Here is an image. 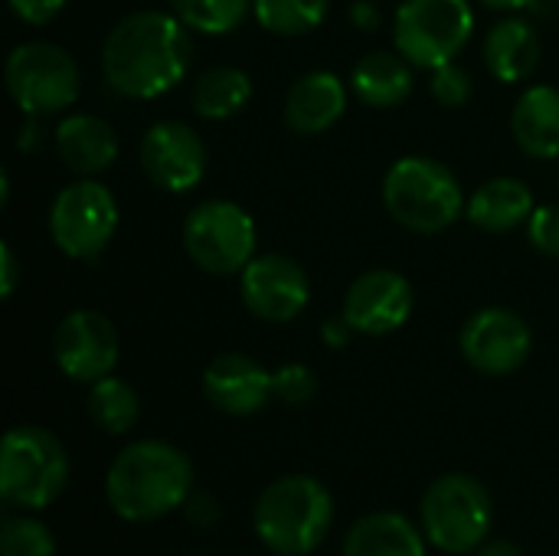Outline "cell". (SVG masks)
Segmentation results:
<instances>
[{
	"label": "cell",
	"instance_id": "38",
	"mask_svg": "<svg viewBox=\"0 0 559 556\" xmlns=\"http://www.w3.org/2000/svg\"><path fill=\"white\" fill-rule=\"evenodd\" d=\"M39 118H33V115H26V125H23V138H20V147L23 151H33L36 147V141H39V125H36Z\"/></svg>",
	"mask_w": 559,
	"mask_h": 556
},
{
	"label": "cell",
	"instance_id": "1",
	"mask_svg": "<svg viewBox=\"0 0 559 556\" xmlns=\"http://www.w3.org/2000/svg\"><path fill=\"white\" fill-rule=\"evenodd\" d=\"M190 56V26L174 10H134L108 29L102 72L118 95L147 102L183 82Z\"/></svg>",
	"mask_w": 559,
	"mask_h": 556
},
{
	"label": "cell",
	"instance_id": "22",
	"mask_svg": "<svg viewBox=\"0 0 559 556\" xmlns=\"http://www.w3.org/2000/svg\"><path fill=\"white\" fill-rule=\"evenodd\" d=\"M350 88L370 108H396L413 95V62L400 52H367L350 72Z\"/></svg>",
	"mask_w": 559,
	"mask_h": 556
},
{
	"label": "cell",
	"instance_id": "31",
	"mask_svg": "<svg viewBox=\"0 0 559 556\" xmlns=\"http://www.w3.org/2000/svg\"><path fill=\"white\" fill-rule=\"evenodd\" d=\"M527 236H531V246L550 259H559V206L557 203H547V206H537L527 220Z\"/></svg>",
	"mask_w": 559,
	"mask_h": 556
},
{
	"label": "cell",
	"instance_id": "37",
	"mask_svg": "<svg viewBox=\"0 0 559 556\" xmlns=\"http://www.w3.org/2000/svg\"><path fill=\"white\" fill-rule=\"evenodd\" d=\"M475 556H527L518 544H511V541H485L481 547H478V554Z\"/></svg>",
	"mask_w": 559,
	"mask_h": 556
},
{
	"label": "cell",
	"instance_id": "9",
	"mask_svg": "<svg viewBox=\"0 0 559 556\" xmlns=\"http://www.w3.org/2000/svg\"><path fill=\"white\" fill-rule=\"evenodd\" d=\"M183 252L200 272L242 275L255 259V223L233 200H203L183 220Z\"/></svg>",
	"mask_w": 559,
	"mask_h": 556
},
{
	"label": "cell",
	"instance_id": "13",
	"mask_svg": "<svg viewBox=\"0 0 559 556\" xmlns=\"http://www.w3.org/2000/svg\"><path fill=\"white\" fill-rule=\"evenodd\" d=\"M239 292L249 315L269 324H288L308 308L311 282L295 259L282 252H265L242 269Z\"/></svg>",
	"mask_w": 559,
	"mask_h": 556
},
{
	"label": "cell",
	"instance_id": "10",
	"mask_svg": "<svg viewBox=\"0 0 559 556\" xmlns=\"http://www.w3.org/2000/svg\"><path fill=\"white\" fill-rule=\"evenodd\" d=\"M118 233V200L115 193L92 180L79 177L62 187L49 206V236L56 249L75 262H95Z\"/></svg>",
	"mask_w": 559,
	"mask_h": 556
},
{
	"label": "cell",
	"instance_id": "24",
	"mask_svg": "<svg viewBox=\"0 0 559 556\" xmlns=\"http://www.w3.org/2000/svg\"><path fill=\"white\" fill-rule=\"evenodd\" d=\"M252 102V79L246 69L236 66H213L206 69L190 92V105L206 121H226L239 115Z\"/></svg>",
	"mask_w": 559,
	"mask_h": 556
},
{
	"label": "cell",
	"instance_id": "32",
	"mask_svg": "<svg viewBox=\"0 0 559 556\" xmlns=\"http://www.w3.org/2000/svg\"><path fill=\"white\" fill-rule=\"evenodd\" d=\"M13 16L20 23H29V26H43L49 20H56L66 7V0H7Z\"/></svg>",
	"mask_w": 559,
	"mask_h": 556
},
{
	"label": "cell",
	"instance_id": "6",
	"mask_svg": "<svg viewBox=\"0 0 559 556\" xmlns=\"http://www.w3.org/2000/svg\"><path fill=\"white\" fill-rule=\"evenodd\" d=\"M495 521V505L488 488L462 472L436 478L419 505V524L432 547L452 556L478 551Z\"/></svg>",
	"mask_w": 559,
	"mask_h": 556
},
{
	"label": "cell",
	"instance_id": "5",
	"mask_svg": "<svg viewBox=\"0 0 559 556\" xmlns=\"http://www.w3.org/2000/svg\"><path fill=\"white\" fill-rule=\"evenodd\" d=\"M69 485V452L43 426H16L3 436L0 498L20 511L49 508Z\"/></svg>",
	"mask_w": 559,
	"mask_h": 556
},
{
	"label": "cell",
	"instance_id": "35",
	"mask_svg": "<svg viewBox=\"0 0 559 556\" xmlns=\"http://www.w3.org/2000/svg\"><path fill=\"white\" fill-rule=\"evenodd\" d=\"M354 334H357V331L347 324V318H344V315L328 318V321L321 324V338H324V344H328V347H347Z\"/></svg>",
	"mask_w": 559,
	"mask_h": 556
},
{
	"label": "cell",
	"instance_id": "18",
	"mask_svg": "<svg viewBox=\"0 0 559 556\" xmlns=\"http://www.w3.org/2000/svg\"><path fill=\"white\" fill-rule=\"evenodd\" d=\"M52 144L59 161L79 177H95L118 161V134L98 115H85V111L66 115L56 125Z\"/></svg>",
	"mask_w": 559,
	"mask_h": 556
},
{
	"label": "cell",
	"instance_id": "30",
	"mask_svg": "<svg viewBox=\"0 0 559 556\" xmlns=\"http://www.w3.org/2000/svg\"><path fill=\"white\" fill-rule=\"evenodd\" d=\"M429 88H432V98L439 105H445V108H462L472 98V92H475L472 75L459 62H445V66L432 69Z\"/></svg>",
	"mask_w": 559,
	"mask_h": 556
},
{
	"label": "cell",
	"instance_id": "14",
	"mask_svg": "<svg viewBox=\"0 0 559 556\" xmlns=\"http://www.w3.org/2000/svg\"><path fill=\"white\" fill-rule=\"evenodd\" d=\"M141 170L167 193H187L206 177V144L183 121H157L144 131L138 147Z\"/></svg>",
	"mask_w": 559,
	"mask_h": 556
},
{
	"label": "cell",
	"instance_id": "26",
	"mask_svg": "<svg viewBox=\"0 0 559 556\" xmlns=\"http://www.w3.org/2000/svg\"><path fill=\"white\" fill-rule=\"evenodd\" d=\"M331 0H252V16L275 36H305L324 23Z\"/></svg>",
	"mask_w": 559,
	"mask_h": 556
},
{
	"label": "cell",
	"instance_id": "19",
	"mask_svg": "<svg viewBox=\"0 0 559 556\" xmlns=\"http://www.w3.org/2000/svg\"><path fill=\"white\" fill-rule=\"evenodd\" d=\"M511 134L518 147L537 161L559 157V88L531 85L511 111Z\"/></svg>",
	"mask_w": 559,
	"mask_h": 556
},
{
	"label": "cell",
	"instance_id": "25",
	"mask_svg": "<svg viewBox=\"0 0 559 556\" xmlns=\"http://www.w3.org/2000/svg\"><path fill=\"white\" fill-rule=\"evenodd\" d=\"M88 419L95 429L108 433V436H124L138 426L141 416V400L134 393V387L121 377H102L98 383H92L88 400H85Z\"/></svg>",
	"mask_w": 559,
	"mask_h": 556
},
{
	"label": "cell",
	"instance_id": "29",
	"mask_svg": "<svg viewBox=\"0 0 559 556\" xmlns=\"http://www.w3.org/2000/svg\"><path fill=\"white\" fill-rule=\"evenodd\" d=\"M314 390H318V380H314V374L305 364H285V367H278L272 374V393L285 406H305V403H311Z\"/></svg>",
	"mask_w": 559,
	"mask_h": 556
},
{
	"label": "cell",
	"instance_id": "11",
	"mask_svg": "<svg viewBox=\"0 0 559 556\" xmlns=\"http://www.w3.org/2000/svg\"><path fill=\"white\" fill-rule=\"evenodd\" d=\"M534 334L527 321L511 308H481L472 315L459 334V351L465 364L485 377H508L521 370L531 357Z\"/></svg>",
	"mask_w": 559,
	"mask_h": 556
},
{
	"label": "cell",
	"instance_id": "39",
	"mask_svg": "<svg viewBox=\"0 0 559 556\" xmlns=\"http://www.w3.org/2000/svg\"><path fill=\"white\" fill-rule=\"evenodd\" d=\"M481 3H488L491 10H524L537 0H481Z\"/></svg>",
	"mask_w": 559,
	"mask_h": 556
},
{
	"label": "cell",
	"instance_id": "3",
	"mask_svg": "<svg viewBox=\"0 0 559 556\" xmlns=\"http://www.w3.org/2000/svg\"><path fill=\"white\" fill-rule=\"evenodd\" d=\"M252 528L275 556H311L334 528V498L311 475H285L259 495Z\"/></svg>",
	"mask_w": 559,
	"mask_h": 556
},
{
	"label": "cell",
	"instance_id": "17",
	"mask_svg": "<svg viewBox=\"0 0 559 556\" xmlns=\"http://www.w3.org/2000/svg\"><path fill=\"white\" fill-rule=\"evenodd\" d=\"M344 111H347V88L328 69L305 72L301 79L292 82L285 95V125L295 134H308V138L324 134L344 118Z\"/></svg>",
	"mask_w": 559,
	"mask_h": 556
},
{
	"label": "cell",
	"instance_id": "23",
	"mask_svg": "<svg viewBox=\"0 0 559 556\" xmlns=\"http://www.w3.org/2000/svg\"><path fill=\"white\" fill-rule=\"evenodd\" d=\"M540 62V36L527 20L508 16L485 39V66L498 82H524Z\"/></svg>",
	"mask_w": 559,
	"mask_h": 556
},
{
	"label": "cell",
	"instance_id": "28",
	"mask_svg": "<svg viewBox=\"0 0 559 556\" xmlns=\"http://www.w3.org/2000/svg\"><path fill=\"white\" fill-rule=\"evenodd\" d=\"M0 556H56V537L43 521L10 514L0 524Z\"/></svg>",
	"mask_w": 559,
	"mask_h": 556
},
{
	"label": "cell",
	"instance_id": "34",
	"mask_svg": "<svg viewBox=\"0 0 559 556\" xmlns=\"http://www.w3.org/2000/svg\"><path fill=\"white\" fill-rule=\"evenodd\" d=\"M20 285V259L10 242H0V295L10 298Z\"/></svg>",
	"mask_w": 559,
	"mask_h": 556
},
{
	"label": "cell",
	"instance_id": "12",
	"mask_svg": "<svg viewBox=\"0 0 559 556\" xmlns=\"http://www.w3.org/2000/svg\"><path fill=\"white\" fill-rule=\"evenodd\" d=\"M118 331L95 308L69 311L52 334V360L75 383H98L118 367Z\"/></svg>",
	"mask_w": 559,
	"mask_h": 556
},
{
	"label": "cell",
	"instance_id": "16",
	"mask_svg": "<svg viewBox=\"0 0 559 556\" xmlns=\"http://www.w3.org/2000/svg\"><path fill=\"white\" fill-rule=\"evenodd\" d=\"M203 397L226 416H252L275 400L272 374L246 354H219L203 370Z\"/></svg>",
	"mask_w": 559,
	"mask_h": 556
},
{
	"label": "cell",
	"instance_id": "33",
	"mask_svg": "<svg viewBox=\"0 0 559 556\" xmlns=\"http://www.w3.org/2000/svg\"><path fill=\"white\" fill-rule=\"evenodd\" d=\"M183 514L193 528H216L223 521V505L213 495H190L183 505Z\"/></svg>",
	"mask_w": 559,
	"mask_h": 556
},
{
	"label": "cell",
	"instance_id": "8",
	"mask_svg": "<svg viewBox=\"0 0 559 556\" xmlns=\"http://www.w3.org/2000/svg\"><path fill=\"white\" fill-rule=\"evenodd\" d=\"M475 13L468 0H406L393 20V46L419 69L455 62L468 46Z\"/></svg>",
	"mask_w": 559,
	"mask_h": 556
},
{
	"label": "cell",
	"instance_id": "40",
	"mask_svg": "<svg viewBox=\"0 0 559 556\" xmlns=\"http://www.w3.org/2000/svg\"><path fill=\"white\" fill-rule=\"evenodd\" d=\"M554 3H557V7H559V0H554Z\"/></svg>",
	"mask_w": 559,
	"mask_h": 556
},
{
	"label": "cell",
	"instance_id": "20",
	"mask_svg": "<svg viewBox=\"0 0 559 556\" xmlns=\"http://www.w3.org/2000/svg\"><path fill=\"white\" fill-rule=\"evenodd\" d=\"M341 556H426V534L400 511H377L350 524Z\"/></svg>",
	"mask_w": 559,
	"mask_h": 556
},
{
	"label": "cell",
	"instance_id": "2",
	"mask_svg": "<svg viewBox=\"0 0 559 556\" xmlns=\"http://www.w3.org/2000/svg\"><path fill=\"white\" fill-rule=\"evenodd\" d=\"M193 495V465L190 459L160 439H141L124 446L108 475L105 498L121 521L151 524L183 508Z\"/></svg>",
	"mask_w": 559,
	"mask_h": 556
},
{
	"label": "cell",
	"instance_id": "36",
	"mask_svg": "<svg viewBox=\"0 0 559 556\" xmlns=\"http://www.w3.org/2000/svg\"><path fill=\"white\" fill-rule=\"evenodd\" d=\"M350 23L357 29H377L383 23V13L373 0H354L350 3Z\"/></svg>",
	"mask_w": 559,
	"mask_h": 556
},
{
	"label": "cell",
	"instance_id": "21",
	"mask_svg": "<svg viewBox=\"0 0 559 556\" xmlns=\"http://www.w3.org/2000/svg\"><path fill=\"white\" fill-rule=\"evenodd\" d=\"M534 193L524 180L518 177H495L488 184H481L468 206H465V216L485 229V233H511L518 226H524L534 213Z\"/></svg>",
	"mask_w": 559,
	"mask_h": 556
},
{
	"label": "cell",
	"instance_id": "4",
	"mask_svg": "<svg viewBox=\"0 0 559 556\" xmlns=\"http://www.w3.org/2000/svg\"><path fill=\"white\" fill-rule=\"evenodd\" d=\"M383 206L400 226L436 236L449 229L459 216H465L468 200L459 177L442 161L409 154L386 170Z\"/></svg>",
	"mask_w": 559,
	"mask_h": 556
},
{
	"label": "cell",
	"instance_id": "27",
	"mask_svg": "<svg viewBox=\"0 0 559 556\" xmlns=\"http://www.w3.org/2000/svg\"><path fill=\"white\" fill-rule=\"evenodd\" d=\"M170 10L193 33L226 36L249 16L252 0H170Z\"/></svg>",
	"mask_w": 559,
	"mask_h": 556
},
{
	"label": "cell",
	"instance_id": "7",
	"mask_svg": "<svg viewBox=\"0 0 559 556\" xmlns=\"http://www.w3.org/2000/svg\"><path fill=\"white\" fill-rule=\"evenodd\" d=\"M3 82L16 108L33 118L72 108L82 92L79 62L49 39H26L13 46L3 66Z\"/></svg>",
	"mask_w": 559,
	"mask_h": 556
},
{
	"label": "cell",
	"instance_id": "15",
	"mask_svg": "<svg viewBox=\"0 0 559 556\" xmlns=\"http://www.w3.org/2000/svg\"><path fill=\"white\" fill-rule=\"evenodd\" d=\"M416 308V292L406 275L393 269H370L357 275L344 295L341 315L357 334L383 338L400 331Z\"/></svg>",
	"mask_w": 559,
	"mask_h": 556
}]
</instances>
